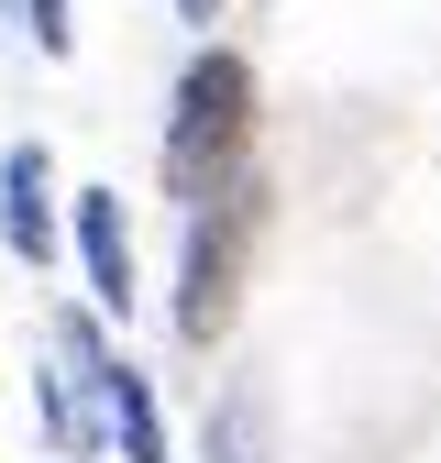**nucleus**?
Instances as JSON below:
<instances>
[{
	"instance_id": "obj_1",
	"label": "nucleus",
	"mask_w": 441,
	"mask_h": 463,
	"mask_svg": "<svg viewBox=\"0 0 441 463\" xmlns=\"http://www.w3.org/2000/svg\"><path fill=\"white\" fill-rule=\"evenodd\" d=\"M243 133H254V78H243V55H188V67H177V122H165V188H177V199L232 188Z\"/></svg>"
},
{
	"instance_id": "obj_2",
	"label": "nucleus",
	"mask_w": 441,
	"mask_h": 463,
	"mask_svg": "<svg viewBox=\"0 0 441 463\" xmlns=\"http://www.w3.org/2000/svg\"><path fill=\"white\" fill-rule=\"evenodd\" d=\"M220 210L188 221V276H177V331L188 342H220L232 331V276H243V232H254V188H210Z\"/></svg>"
},
{
	"instance_id": "obj_3",
	"label": "nucleus",
	"mask_w": 441,
	"mask_h": 463,
	"mask_svg": "<svg viewBox=\"0 0 441 463\" xmlns=\"http://www.w3.org/2000/svg\"><path fill=\"white\" fill-rule=\"evenodd\" d=\"M99 354H110V342H99V320L89 309H55V375H44V430H55V452H89L99 441V420H89V386H99Z\"/></svg>"
},
{
	"instance_id": "obj_4",
	"label": "nucleus",
	"mask_w": 441,
	"mask_h": 463,
	"mask_svg": "<svg viewBox=\"0 0 441 463\" xmlns=\"http://www.w3.org/2000/svg\"><path fill=\"white\" fill-rule=\"evenodd\" d=\"M0 243L44 276V254H55V165H44V144L0 155Z\"/></svg>"
},
{
	"instance_id": "obj_5",
	"label": "nucleus",
	"mask_w": 441,
	"mask_h": 463,
	"mask_svg": "<svg viewBox=\"0 0 441 463\" xmlns=\"http://www.w3.org/2000/svg\"><path fill=\"white\" fill-rule=\"evenodd\" d=\"M78 265L99 309H133V232H122V188H78Z\"/></svg>"
},
{
	"instance_id": "obj_6",
	"label": "nucleus",
	"mask_w": 441,
	"mask_h": 463,
	"mask_svg": "<svg viewBox=\"0 0 441 463\" xmlns=\"http://www.w3.org/2000/svg\"><path fill=\"white\" fill-rule=\"evenodd\" d=\"M99 409L110 430H122V463H165V420H155V386L122 364V354H99Z\"/></svg>"
},
{
	"instance_id": "obj_7",
	"label": "nucleus",
	"mask_w": 441,
	"mask_h": 463,
	"mask_svg": "<svg viewBox=\"0 0 441 463\" xmlns=\"http://www.w3.org/2000/svg\"><path fill=\"white\" fill-rule=\"evenodd\" d=\"M12 12L33 23V44H44V55H67V44H78V23H67V0H12Z\"/></svg>"
},
{
	"instance_id": "obj_8",
	"label": "nucleus",
	"mask_w": 441,
	"mask_h": 463,
	"mask_svg": "<svg viewBox=\"0 0 441 463\" xmlns=\"http://www.w3.org/2000/svg\"><path fill=\"white\" fill-rule=\"evenodd\" d=\"M177 12H188V23H210V12H220V0H177Z\"/></svg>"
}]
</instances>
